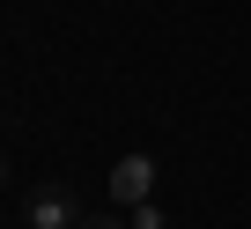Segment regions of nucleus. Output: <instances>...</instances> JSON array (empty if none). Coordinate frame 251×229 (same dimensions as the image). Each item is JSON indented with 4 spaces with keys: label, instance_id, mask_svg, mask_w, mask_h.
I'll return each mask as SVG.
<instances>
[{
    "label": "nucleus",
    "instance_id": "obj_1",
    "mask_svg": "<svg viewBox=\"0 0 251 229\" xmlns=\"http://www.w3.org/2000/svg\"><path fill=\"white\" fill-rule=\"evenodd\" d=\"M23 222H30V229H74V222H81V207H74V192L45 185V192H30V200H23Z\"/></svg>",
    "mask_w": 251,
    "mask_h": 229
},
{
    "label": "nucleus",
    "instance_id": "obj_2",
    "mask_svg": "<svg viewBox=\"0 0 251 229\" xmlns=\"http://www.w3.org/2000/svg\"><path fill=\"white\" fill-rule=\"evenodd\" d=\"M103 185H111V200H126V207H141V200L155 192V163H148V155H118Z\"/></svg>",
    "mask_w": 251,
    "mask_h": 229
},
{
    "label": "nucleus",
    "instance_id": "obj_4",
    "mask_svg": "<svg viewBox=\"0 0 251 229\" xmlns=\"http://www.w3.org/2000/svg\"><path fill=\"white\" fill-rule=\"evenodd\" d=\"M0 185H8V155H0Z\"/></svg>",
    "mask_w": 251,
    "mask_h": 229
},
{
    "label": "nucleus",
    "instance_id": "obj_5",
    "mask_svg": "<svg viewBox=\"0 0 251 229\" xmlns=\"http://www.w3.org/2000/svg\"><path fill=\"white\" fill-rule=\"evenodd\" d=\"M89 229H118V222H89Z\"/></svg>",
    "mask_w": 251,
    "mask_h": 229
},
{
    "label": "nucleus",
    "instance_id": "obj_3",
    "mask_svg": "<svg viewBox=\"0 0 251 229\" xmlns=\"http://www.w3.org/2000/svg\"><path fill=\"white\" fill-rule=\"evenodd\" d=\"M133 229H163V207H155V200H141V207H133Z\"/></svg>",
    "mask_w": 251,
    "mask_h": 229
}]
</instances>
